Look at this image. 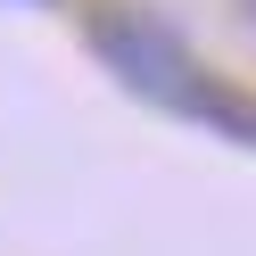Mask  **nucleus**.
<instances>
[{
	"mask_svg": "<svg viewBox=\"0 0 256 256\" xmlns=\"http://www.w3.org/2000/svg\"><path fill=\"white\" fill-rule=\"evenodd\" d=\"M240 17H248V25H256V0H240Z\"/></svg>",
	"mask_w": 256,
	"mask_h": 256,
	"instance_id": "nucleus-2",
	"label": "nucleus"
},
{
	"mask_svg": "<svg viewBox=\"0 0 256 256\" xmlns=\"http://www.w3.org/2000/svg\"><path fill=\"white\" fill-rule=\"evenodd\" d=\"M91 50H100L108 74L132 83L140 100L174 108V116L206 124V132H223V140H256V108H240V100H232V91H223L157 17H100V25H91Z\"/></svg>",
	"mask_w": 256,
	"mask_h": 256,
	"instance_id": "nucleus-1",
	"label": "nucleus"
}]
</instances>
